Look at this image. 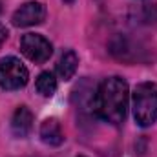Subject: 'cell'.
Returning a JSON list of instances; mask_svg holds the SVG:
<instances>
[{"instance_id":"cell-1","label":"cell","mask_w":157,"mask_h":157,"mask_svg":"<svg viewBox=\"0 0 157 157\" xmlns=\"http://www.w3.org/2000/svg\"><path fill=\"white\" fill-rule=\"evenodd\" d=\"M91 108L95 115L113 126L121 124L128 110V84L121 77L104 78L93 93Z\"/></svg>"},{"instance_id":"cell-2","label":"cell","mask_w":157,"mask_h":157,"mask_svg":"<svg viewBox=\"0 0 157 157\" xmlns=\"http://www.w3.org/2000/svg\"><path fill=\"white\" fill-rule=\"evenodd\" d=\"M133 119L139 126L146 128L157 121V84L141 82L135 86L132 95Z\"/></svg>"},{"instance_id":"cell-3","label":"cell","mask_w":157,"mask_h":157,"mask_svg":"<svg viewBox=\"0 0 157 157\" xmlns=\"http://www.w3.org/2000/svg\"><path fill=\"white\" fill-rule=\"evenodd\" d=\"M29 71L17 57H4L0 60V88L2 90H20L28 84Z\"/></svg>"},{"instance_id":"cell-4","label":"cell","mask_w":157,"mask_h":157,"mask_svg":"<svg viewBox=\"0 0 157 157\" xmlns=\"http://www.w3.org/2000/svg\"><path fill=\"white\" fill-rule=\"evenodd\" d=\"M20 49L22 53L35 64H42L46 62L51 53H53V46L51 42L42 37L39 33H26L22 39H20Z\"/></svg>"},{"instance_id":"cell-5","label":"cell","mask_w":157,"mask_h":157,"mask_svg":"<svg viewBox=\"0 0 157 157\" xmlns=\"http://www.w3.org/2000/svg\"><path fill=\"white\" fill-rule=\"evenodd\" d=\"M44 17H46V9L40 2H26L13 13L11 20L17 28H29V26L40 24Z\"/></svg>"},{"instance_id":"cell-6","label":"cell","mask_w":157,"mask_h":157,"mask_svg":"<svg viewBox=\"0 0 157 157\" xmlns=\"http://www.w3.org/2000/svg\"><path fill=\"white\" fill-rule=\"evenodd\" d=\"M31 130H33V113L29 112L28 106H18L11 119V132L22 139L28 137Z\"/></svg>"},{"instance_id":"cell-7","label":"cell","mask_w":157,"mask_h":157,"mask_svg":"<svg viewBox=\"0 0 157 157\" xmlns=\"http://www.w3.org/2000/svg\"><path fill=\"white\" fill-rule=\"evenodd\" d=\"M40 139L48 146H59L64 143V133L60 128V122L57 119H46L40 124Z\"/></svg>"},{"instance_id":"cell-8","label":"cell","mask_w":157,"mask_h":157,"mask_svg":"<svg viewBox=\"0 0 157 157\" xmlns=\"http://www.w3.org/2000/svg\"><path fill=\"white\" fill-rule=\"evenodd\" d=\"M78 66V57L73 49H68L66 53H62V57L59 59V64H57V73L59 77L64 78V80H70V78L75 75Z\"/></svg>"},{"instance_id":"cell-9","label":"cell","mask_w":157,"mask_h":157,"mask_svg":"<svg viewBox=\"0 0 157 157\" xmlns=\"http://www.w3.org/2000/svg\"><path fill=\"white\" fill-rule=\"evenodd\" d=\"M35 88L42 97H51L57 90V78L51 71H44L39 75L37 82H35Z\"/></svg>"},{"instance_id":"cell-10","label":"cell","mask_w":157,"mask_h":157,"mask_svg":"<svg viewBox=\"0 0 157 157\" xmlns=\"http://www.w3.org/2000/svg\"><path fill=\"white\" fill-rule=\"evenodd\" d=\"M6 39H7V31H6V28L0 24V46H2V42H4Z\"/></svg>"},{"instance_id":"cell-11","label":"cell","mask_w":157,"mask_h":157,"mask_svg":"<svg viewBox=\"0 0 157 157\" xmlns=\"http://www.w3.org/2000/svg\"><path fill=\"white\" fill-rule=\"evenodd\" d=\"M64 2H66V4H71V2H73V0H64Z\"/></svg>"},{"instance_id":"cell-12","label":"cell","mask_w":157,"mask_h":157,"mask_svg":"<svg viewBox=\"0 0 157 157\" xmlns=\"http://www.w3.org/2000/svg\"><path fill=\"white\" fill-rule=\"evenodd\" d=\"M78 157H82V155H78Z\"/></svg>"}]
</instances>
